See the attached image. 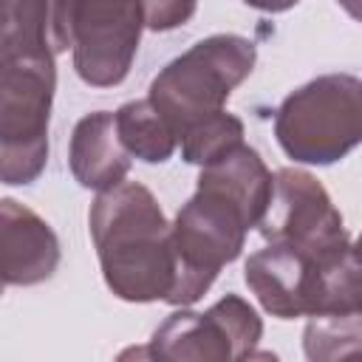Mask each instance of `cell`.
Segmentation results:
<instances>
[{"instance_id":"cell-3","label":"cell","mask_w":362,"mask_h":362,"mask_svg":"<svg viewBox=\"0 0 362 362\" xmlns=\"http://www.w3.org/2000/svg\"><path fill=\"white\" fill-rule=\"evenodd\" d=\"M274 139L297 164L328 167L362 144V79L322 74L274 110Z\"/></svg>"},{"instance_id":"cell-8","label":"cell","mask_w":362,"mask_h":362,"mask_svg":"<svg viewBox=\"0 0 362 362\" xmlns=\"http://www.w3.org/2000/svg\"><path fill=\"white\" fill-rule=\"evenodd\" d=\"M263 337L257 311L240 297L226 294L204 314L181 305L150 337L147 354L156 359H246Z\"/></svg>"},{"instance_id":"cell-13","label":"cell","mask_w":362,"mask_h":362,"mask_svg":"<svg viewBox=\"0 0 362 362\" xmlns=\"http://www.w3.org/2000/svg\"><path fill=\"white\" fill-rule=\"evenodd\" d=\"M116 130L127 153L144 164H164L178 147V136L150 99L124 102L116 110Z\"/></svg>"},{"instance_id":"cell-4","label":"cell","mask_w":362,"mask_h":362,"mask_svg":"<svg viewBox=\"0 0 362 362\" xmlns=\"http://www.w3.org/2000/svg\"><path fill=\"white\" fill-rule=\"evenodd\" d=\"M141 0H51L54 51H68L76 76L90 88L127 79L141 42Z\"/></svg>"},{"instance_id":"cell-17","label":"cell","mask_w":362,"mask_h":362,"mask_svg":"<svg viewBox=\"0 0 362 362\" xmlns=\"http://www.w3.org/2000/svg\"><path fill=\"white\" fill-rule=\"evenodd\" d=\"M240 141H243V122L235 113L221 110V113L192 124L178 139V147H181V158L187 164L204 167V164L218 161L229 150H235Z\"/></svg>"},{"instance_id":"cell-9","label":"cell","mask_w":362,"mask_h":362,"mask_svg":"<svg viewBox=\"0 0 362 362\" xmlns=\"http://www.w3.org/2000/svg\"><path fill=\"white\" fill-rule=\"evenodd\" d=\"M243 280L263 311L277 320L311 317L314 311L317 263L294 246L269 243L252 252L243 266Z\"/></svg>"},{"instance_id":"cell-2","label":"cell","mask_w":362,"mask_h":362,"mask_svg":"<svg viewBox=\"0 0 362 362\" xmlns=\"http://www.w3.org/2000/svg\"><path fill=\"white\" fill-rule=\"evenodd\" d=\"M257 48L240 34H212L170 59L150 82L147 99L181 139L192 124L223 110L232 90L255 71Z\"/></svg>"},{"instance_id":"cell-1","label":"cell","mask_w":362,"mask_h":362,"mask_svg":"<svg viewBox=\"0 0 362 362\" xmlns=\"http://www.w3.org/2000/svg\"><path fill=\"white\" fill-rule=\"evenodd\" d=\"M88 229L113 297L167 303L178 274L173 223L144 184L122 181L99 192L88 212Z\"/></svg>"},{"instance_id":"cell-15","label":"cell","mask_w":362,"mask_h":362,"mask_svg":"<svg viewBox=\"0 0 362 362\" xmlns=\"http://www.w3.org/2000/svg\"><path fill=\"white\" fill-rule=\"evenodd\" d=\"M57 54L51 40V0H3L0 57Z\"/></svg>"},{"instance_id":"cell-5","label":"cell","mask_w":362,"mask_h":362,"mask_svg":"<svg viewBox=\"0 0 362 362\" xmlns=\"http://www.w3.org/2000/svg\"><path fill=\"white\" fill-rule=\"evenodd\" d=\"M57 90L54 54L0 57V178L25 187L48 161V124Z\"/></svg>"},{"instance_id":"cell-6","label":"cell","mask_w":362,"mask_h":362,"mask_svg":"<svg viewBox=\"0 0 362 362\" xmlns=\"http://www.w3.org/2000/svg\"><path fill=\"white\" fill-rule=\"evenodd\" d=\"M249 229L252 223L235 201L209 187H195L192 198L181 204L173 221L178 274L167 303L181 308L201 300L221 269L240 257Z\"/></svg>"},{"instance_id":"cell-14","label":"cell","mask_w":362,"mask_h":362,"mask_svg":"<svg viewBox=\"0 0 362 362\" xmlns=\"http://www.w3.org/2000/svg\"><path fill=\"white\" fill-rule=\"evenodd\" d=\"M362 311V257L354 246L317 263L311 314H359Z\"/></svg>"},{"instance_id":"cell-20","label":"cell","mask_w":362,"mask_h":362,"mask_svg":"<svg viewBox=\"0 0 362 362\" xmlns=\"http://www.w3.org/2000/svg\"><path fill=\"white\" fill-rule=\"evenodd\" d=\"M337 3L342 6V11L348 17H354L356 23H362V0H337Z\"/></svg>"},{"instance_id":"cell-16","label":"cell","mask_w":362,"mask_h":362,"mask_svg":"<svg viewBox=\"0 0 362 362\" xmlns=\"http://www.w3.org/2000/svg\"><path fill=\"white\" fill-rule=\"evenodd\" d=\"M303 351L311 362L362 356V314H311Z\"/></svg>"},{"instance_id":"cell-7","label":"cell","mask_w":362,"mask_h":362,"mask_svg":"<svg viewBox=\"0 0 362 362\" xmlns=\"http://www.w3.org/2000/svg\"><path fill=\"white\" fill-rule=\"evenodd\" d=\"M257 232L266 243H286L305 252L314 263L351 246L342 212L328 189L305 170L283 167L274 173V192Z\"/></svg>"},{"instance_id":"cell-10","label":"cell","mask_w":362,"mask_h":362,"mask_svg":"<svg viewBox=\"0 0 362 362\" xmlns=\"http://www.w3.org/2000/svg\"><path fill=\"white\" fill-rule=\"evenodd\" d=\"M0 249L6 286H37L59 266L57 232L45 218L14 198L0 201Z\"/></svg>"},{"instance_id":"cell-11","label":"cell","mask_w":362,"mask_h":362,"mask_svg":"<svg viewBox=\"0 0 362 362\" xmlns=\"http://www.w3.org/2000/svg\"><path fill=\"white\" fill-rule=\"evenodd\" d=\"M133 156L116 130V113L93 110L74 124L68 144V167L79 187L105 192L124 181Z\"/></svg>"},{"instance_id":"cell-19","label":"cell","mask_w":362,"mask_h":362,"mask_svg":"<svg viewBox=\"0 0 362 362\" xmlns=\"http://www.w3.org/2000/svg\"><path fill=\"white\" fill-rule=\"evenodd\" d=\"M249 8H257V11H266V14H280V11H288L294 8L300 0H243Z\"/></svg>"},{"instance_id":"cell-18","label":"cell","mask_w":362,"mask_h":362,"mask_svg":"<svg viewBox=\"0 0 362 362\" xmlns=\"http://www.w3.org/2000/svg\"><path fill=\"white\" fill-rule=\"evenodd\" d=\"M141 8L150 31H173L192 20L198 0H141Z\"/></svg>"},{"instance_id":"cell-12","label":"cell","mask_w":362,"mask_h":362,"mask_svg":"<svg viewBox=\"0 0 362 362\" xmlns=\"http://www.w3.org/2000/svg\"><path fill=\"white\" fill-rule=\"evenodd\" d=\"M198 187H209L229 201H235L252 226H257L269 209L272 192H274V173L266 167L260 153L240 141L235 150L221 156L212 164L201 167Z\"/></svg>"},{"instance_id":"cell-22","label":"cell","mask_w":362,"mask_h":362,"mask_svg":"<svg viewBox=\"0 0 362 362\" xmlns=\"http://www.w3.org/2000/svg\"><path fill=\"white\" fill-rule=\"evenodd\" d=\"M359 314H362V311H359Z\"/></svg>"},{"instance_id":"cell-21","label":"cell","mask_w":362,"mask_h":362,"mask_svg":"<svg viewBox=\"0 0 362 362\" xmlns=\"http://www.w3.org/2000/svg\"><path fill=\"white\" fill-rule=\"evenodd\" d=\"M351 246H354V252H356V255L362 257V232H359V238H356V240H354Z\"/></svg>"}]
</instances>
